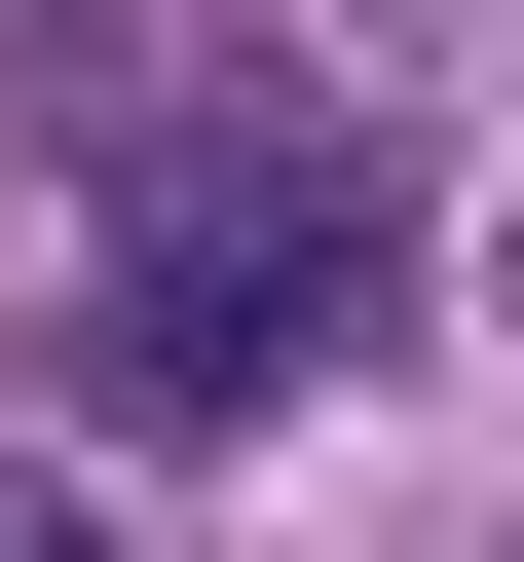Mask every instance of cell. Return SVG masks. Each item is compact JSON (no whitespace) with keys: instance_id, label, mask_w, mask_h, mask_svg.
I'll list each match as a JSON object with an SVG mask.
<instances>
[{"instance_id":"obj_1","label":"cell","mask_w":524,"mask_h":562,"mask_svg":"<svg viewBox=\"0 0 524 562\" xmlns=\"http://www.w3.org/2000/svg\"><path fill=\"white\" fill-rule=\"evenodd\" d=\"M338 338H375V150H300V113L113 150V262H76V375L113 413H300Z\"/></svg>"},{"instance_id":"obj_2","label":"cell","mask_w":524,"mask_h":562,"mask_svg":"<svg viewBox=\"0 0 524 562\" xmlns=\"http://www.w3.org/2000/svg\"><path fill=\"white\" fill-rule=\"evenodd\" d=\"M0 38H38V76H113V38H150V0H0Z\"/></svg>"},{"instance_id":"obj_3","label":"cell","mask_w":524,"mask_h":562,"mask_svg":"<svg viewBox=\"0 0 524 562\" xmlns=\"http://www.w3.org/2000/svg\"><path fill=\"white\" fill-rule=\"evenodd\" d=\"M0 562H76V525H38V487H0Z\"/></svg>"}]
</instances>
